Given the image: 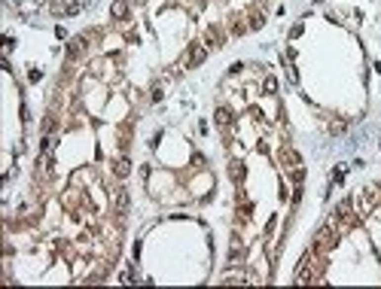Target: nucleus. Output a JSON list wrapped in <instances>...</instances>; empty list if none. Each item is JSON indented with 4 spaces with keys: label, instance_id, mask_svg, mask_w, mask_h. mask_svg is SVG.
Returning <instances> with one entry per match:
<instances>
[{
    "label": "nucleus",
    "instance_id": "obj_1",
    "mask_svg": "<svg viewBox=\"0 0 381 289\" xmlns=\"http://www.w3.org/2000/svg\"><path fill=\"white\" fill-rule=\"evenodd\" d=\"M339 238H341V231H339V219L333 216V219H326V222L317 228V234H314V247H317L320 253H326V250H333V247L339 244Z\"/></svg>",
    "mask_w": 381,
    "mask_h": 289
},
{
    "label": "nucleus",
    "instance_id": "obj_2",
    "mask_svg": "<svg viewBox=\"0 0 381 289\" xmlns=\"http://www.w3.org/2000/svg\"><path fill=\"white\" fill-rule=\"evenodd\" d=\"M208 52H211V49H208V46H205L202 40H195V43H192V46L186 49V58H183L186 70H192V67H198V64H202V61L208 58Z\"/></svg>",
    "mask_w": 381,
    "mask_h": 289
},
{
    "label": "nucleus",
    "instance_id": "obj_3",
    "mask_svg": "<svg viewBox=\"0 0 381 289\" xmlns=\"http://www.w3.org/2000/svg\"><path fill=\"white\" fill-rule=\"evenodd\" d=\"M202 43L213 52V49H220L223 43H226V31L220 28V25H211L208 31H205V37H202Z\"/></svg>",
    "mask_w": 381,
    "mask_h": 289
},
{
    "label": "nucleus",
    "instance_id": "obj_4",
    "mask_svg": "<svg viewBox=\"0 0 381 289\" xmlns=\"http://www.w3.org/2000/svg\"><path fill=\"white\" fill-rule=\"evenodd\" d=\"M85 49H88V34H80V37H70V40H67V55H70V58L83 55Z\"/></svg>",
    "mask_w": 381,
    "mask_h": 289
},
{
    "label": "nucleus",
    "instance_id": "obj_5",
    "mask_svg": "<svg viewBox=\"0 0 381 289\" xmlns=\"http://www.w3.org/2000/svg\"><path fill=\"white\" fill-rule=\"evenodd\" d=\"M128 12H131V0H113L110 15H113L116 22H125V19H128Z\"/></svg>",
    "mask_w": 381,
    "mask_h": 289
},
{
    "label": "nucleus",
    "instance_id": "obj_6",
    "mask_svg": "<svg viewBox=\"0 0 381 289\" xmlns=\"http://www.w3.org/2000/svg\"><path fill=\"white\" fill-rule=\"evenodd\" d=\"M244 259V244L238 234H232V247H229V265H238Z\"/></svg>",
    "mask_w": 381,
    "mask_h": 289
},
{
    "label": "nucleus",
    "instance_id": "obj_7",
    "mask_svg": "<svg viewBox=\"0 0 381 289\" xmlns=\"http://www.w3.org/2000/svg\"><path fill=\"white\" fill-rule=\"evenodd\" d=\"M83 6L80 3H70V6H61V3H49V12L55 15V19H64V15H77Z\"/></svg>",
    "mask_w": 381,
    "mask_h": 289
},
{
    "label": "nucleus",
    "instance_id": "obj_8",
    "mask_svg": "<svg viewBox=\"0 0 381 289\" xmlns=\"http://www.w3.org/2000/svg\"><path fill=\"white\" fill-rule=\"evenodd\" d=\"M281 161H284L290 171H293V168H302V158L296 155V149H284V152H281Z\"/></svg>",
    "mask_w": 381,
    "mask_h": 289
},
{
    "label": "nucleus",
    "instance_id": "obj_9",
    "mask_svg": "<svg viewBox=\"0 0 381 289\" xmlns=\"http://www.w3.org/2000/svg\"><path fill=\"white\" fill-rule=\"evenodd\" d=\"M128 171H131V161H128V158H125V155L113 161V174H116L119 180H122V177H128Z\"/></svg>",
    "mask_w": 381,
    "mask_h": 289
},
{
    "label": "nucleus",
    "instance_id": "obj_10",
    "mask_svg": "<svg viewBox=\"0 0 381 289\" xmlns=\"http://www.w3.org/2000/svg\"><path fill=\"white\" fill-rule=\"evenodd\" d=\"M244 31H250L247 19H244V15H235V19H232V34H235V37H241Z\"/></svg>",
    "mask_w": 381,
    "mask_h": 289
},
{
    "label": "nucleus",
    "instance_id": "obj_11",
    "mask_svg": "<svg viewBox=\"0 0 381 289\" xmlns=\"http://www.w3.org/2000/svg\"><path fill=\"white\" fill-rule=\"evenodd\" d=\"M125 207H128V195L116 189V192H113V210H116V213H122Z\"/></svg>",
    "mask_w": 381,
    "mask_h": 289
},
{
    "label": "nucleus",
    "instance_id": "obj_12",
    "mask_svg": "<svg viewBox=\"0 0 381 289\" xmlns=\"http://www.w3.org/2000/svg\"><path fill=\"white\" fill-rule=\"evenodd\" d=\"M229 122H232V113L226 110V107H216V125H220V128H229Z\"/></svg>",
    "mask_w": 381,
    "mask_h": 289
},
{
    "label": "nucleus",
    "instance_id": "obj_13",
    "mask_svg": "<svg viewBox=\"0 0 381 289\" xmlns=\"http://www.w3.org/2000/svg\"><path fill=\"white\" fill-rule=\"evenodd\" d=\"M247 25H250V31H259V28L265 25V15H262V12H253L250 19H247Z\"/></svg>",
    "mask_w": 381,
    "mask_h": 289
},
{
    "label": "nucleus",
    "instance_id": "obj_14",
    "mask_svg": "<svg viewBox=\"0 0 381 289\" xmlns=\"http://www.w3.org/2000/svg\"><path fill=\"white\" fill-rule=\"evenodd\" d=\"M55 128H58V119H55V116H46V119H43V134H52Z\"/></svg>",
    "mask_w": 381,
    "mask_h": 289
},
{
    "label": "nucleus",
    "instance_id": "obj_15",
    "mask_svg": "<svg viewBox=\"0 0 381 289\" xmlns=\"http://www.w3.org/2000/svg\"><path fill=\"white\" fill-rule=\"evenodd\" d=\"M229 171H232V180H241V161H232Z\"/></svg>",
    "mask_w": 381,
    "mask_h": 289
},
{
    "label": "nucleus",
    "instance_id": "obj_16",
    "mask_svg": "<svg viewBox=\"0 0 381 289\" xmlns=\"http://www.w3.org/2000/svg\"><path fill=\"white\" fill-rule=\"evenodd\" d=\"M330 134H344V122H333L330 125Z\"/></svg>",
    "mask_w": 381,
    "mask_h": 289
},
{
    "label": "nucleus",
    "instance_id": "obj_17",
    "mask_svg": "<svg viewBox=\"0 0 381 289\" xmlns=\"http://www.w3.org/2000/svg\"><path fill=\"white\" fill-rule=\"evenodd\" d=\"M265 92H268V95H275V92H278V82H275V79H271V76L265 79Z\"/></svg>",
    "mask_w": 381,
    "mask_h": 289
},
{
    "label": "nucleus",
    "instance_id": "obj_18",
    "mask_svg": "<svg viewBox=\"0 0 381 289\" xmlns=\"http://www.w3.org/2000/svg\"><path fill=\"white\" fill-rule=\"evenodd\" d=\"M150 101H153V104H159V101H162V88H159V85L150 92Z\"/></svg>",
    "mask_w": 381,
    "mask_h": 289
},
{
    "label": "nucleus",
    "instance_id": "obj_19",
    "mask_svg": "<svg viewBox=\"0 0 381 289\" xmlns=\"http://www.w3.org/2000/svg\"><path fill=\"white\" fill-rule=\"evenodd\" d=\"M131 3H147V0H131Z\"/></svg>",
    "mask_w": 381,
    "mask_h": 289
}]
</instances>
